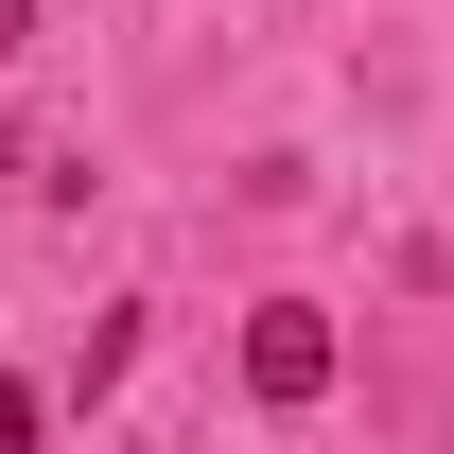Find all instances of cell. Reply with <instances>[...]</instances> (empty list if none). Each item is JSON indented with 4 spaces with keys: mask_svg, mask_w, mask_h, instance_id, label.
Segmentation results:
<instances>
[{
    "mask_svg": "<svg viewBox=\"0 0 454 454\" xmlns=\"http://www.w3.org/2000/svg\"><path fill=\"white\" fill-rule=\"evenodd\" d=\"M333 367H349V349H333L315 297H262V315H245V402H280V419H297V402H333Z\"/></svg>",
    "mask_w": 454,
    "mask_h": 454,
    "instance_id": "1",
    "label": "cell"
},
{
    "mask_svg": "<svg viewBox=\"0 0 454 454\" xmlns=\"http://www.w3.org/2000/svg\"><path fill=\"white\" fill-rule=\"evenodd\" d=\"M18 53H35V0H0V70H18Z\"/></svg>",
    "mask_w": 454,
    "mask_h": 454,
    "instance_id": "2",
    "label": "cell"
}]
</instances>
